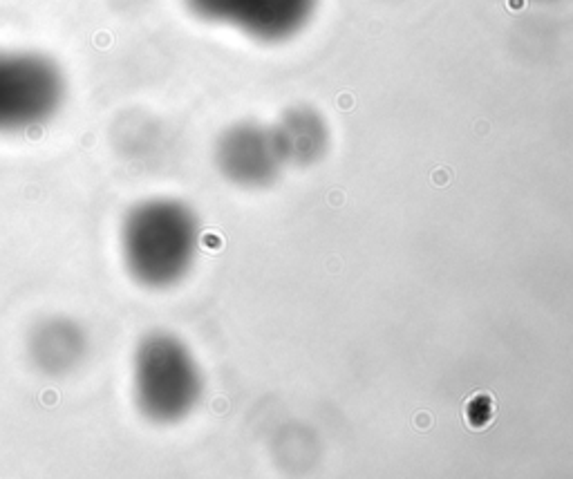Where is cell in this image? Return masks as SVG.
<instances>
[{
  "label": "cell",
  "mask_w": 573,
  "mask_h": 479,
  "mask_svg": "<svg viewBox=\"0 0 573 479\" xmlns=\"http://www.w3.org/2000/svg\"><path fill=\"white\" fill-rule=\"evenodd\" d=\"M200 249V222L179 199H148L130 208L121 251L130 276L143 287L166 289L190 271Z\"/></svg>",
  "instance_id": "6da1fadb"
},
{
  "label": "cell",
  "mask_w": 573,
  "mask_h": 479,
  "mask_svg": "<svg viewBox=\"0 0 573 479\" xmlns=\"http://www.w3.org/2000/svg\"><path fill=\"white\" fill-rule=\"evenodd\" d=\"M204 378L197 358L177 336L150 332L132 356L134 403L155 423H177L197 408Z\"/></svg>",
  "instance_id": "7a4b0ae2"
},
{
  "label": "cell",
  "mask_w": 573,
  "mask_h": 479,
  "mask_svg": "<svg viewBox=\"0 0 573 479\" xmlns=\"http://www.w3.org/2000/svg\"><path fill=\"white\" fill-rule=\"evenodd\" d=\"M65 99L61 68L38 52L0 50V132H18L52 119Z\"/></svg>",
  "instance_id": "3957f363"
},
{
  "label": "cell",
  "mask_w": 573,
  "mask_h": 479,
  "mask_svg": "<svg viewBox=\"0 0 573 479\" xmlns=\"http://www.w3.org/2000/svg\"><path fill=\"white\" fill-rule=\"evenodd\" d=\"M215 164L231 184L242 188L271 186L287 166L273 128L258 123L229 128L215 146Z\"/></svg>",
  "instance_id": "277c9868"
},
{
  "label": "cell",
  "mask_w": 573,
  "mask_h": 479,
  "mask_svg": "<svg viewBox=\"0 0 573 479\" xmlns=\"http://www.w3.org/2000/svg\"><path fill=\"white\" fill-rule=\"evenodd\" d=\"M195 16L233 25L260 38H278L302 23L311 0H184Z\"/></svg>",
  "instance_id": "5b68a950"
},
{
  "label": "cell",
  "mask_w": 573,
  "mask_h": 479,
  "mask_svg": "<svg viewBox=\"0 0 573 479\" xmlns=\"http://www.w3.org/2000/svg\"><path fill=\"white\" fill-rule=\"evenodd\" d=\"M278 148L287 166H316L329 148V132L325 121L311 110H293L276 128Z\"/></svg>",
  "instance_id": "8992f818"
},
{
  "label": "cell",
  "mask_w": 573,
  "mask_h": 479,
  "mask_svg": "<svg viewBox=\"0 0 573 479\" xmlns=\"http://www.w3.org/2000/svg\"><path fill=\"white\" fill-rule=\"evenodd\" d=\"M32 356L43 370L63 372L70 370L83 352V334L67 320H47L34 332L30 343Z\"/></svg>",
  "instance_id": "52a82bcc"
}]
</instances>
